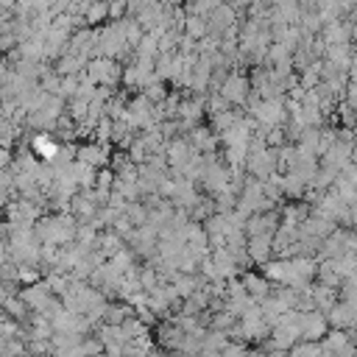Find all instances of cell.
Returning <instances> with one entry per match:
<instances>
[{
  "label": "cell",
  "instance_id": "6da1fadb",
  "mask_svg": "<svg viewBox=\"0 0 357 357\" xmlns=\"http://www.w3.org/2000/svg\"><path fill=\"white\" fill-rule=\"evenodd\" d=\"M33 153L42 156L45 162H56V156H59V145L50 139V134H39V137H33Z\"/></svg>",
  "mask_w": 357,
  "mask_h": 357
},
{
  "label": "cell",
  "instance_id": "3957f363",
  "mask_svg": "<svg viewBox=\"0 0 357 357\" xmlns=\"http://www.w3.org/2000/svg\"><path fill=\"white\" fill-rule=\"evenodd\" d=\"M0 307H3V310H6V312L14 318V321H22V318H25V307H28V304H25L20 296H14V293H11V296H8V298H6Z\"/></svg>",
  "mask_w": 357,
  "mask_h": 357
},
{
  "label": "cell",
  "instance_id": "277c9868",
  "mask_svg": "<svg viewBox=\"0 0 357 357\" xmlns=\"http://www.w3.org/2000/svg\"><path fill=\"white\" fill-rule=\"evenodd\" d=\"M78 156H81V162H86V165H95V162H100V159H103L98 148H81V151H78Z\"/></svg>",
  "mask_w": 357,
  "mask_h": 357
},
{
  "label": "cell",
  "instance_id": "7a4b0ae2",
  "mask_svg": "<svg viewBox=\"0 0 357 357\" xmlns=\"http://www.w3.org/2000/svg\"><path fill=\"white\" fill-rule=\"evenodd\" d=\"M47 290H50V287H47V282H45V284H33V282H31V287H25V290L20 293V298H22L28 307H33V310H36L42 301H47V298H50V293H47Z\"/></svg>",
  "mask_w": 357,
  "mask_h": 357
},
{
  "label": "cell",
  "instance_id": "5b68a950",
  "mask_svg": "<svg viewBox=\"0 0 357 357\" xmlns=\"http://www.w3.org/2000/svg\"><path fill=\"white\" fill-rule=\"evenodd\" d=\"M3 262H6V243L0 240V265H3Z\"/></svg>",
  "mask_w": 357,
  "mask_h": 357
}]
</instances>
